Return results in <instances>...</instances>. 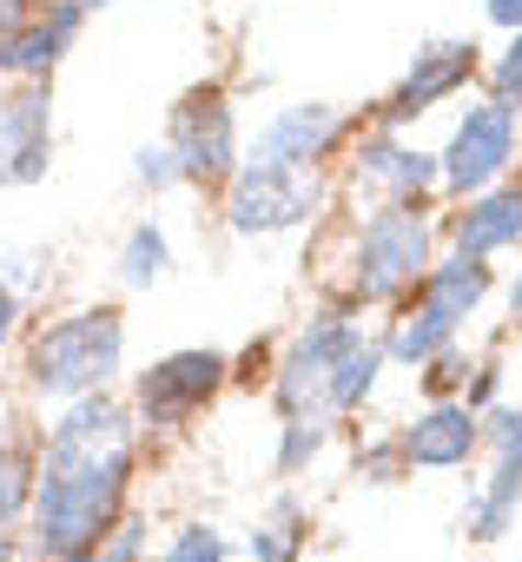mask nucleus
Returning a JSON list of instances; mask_svg holds the SVG:
<instances>
[{"mask_svg": "<svg viewBox=\"0 0 522 562\" xmlns=\"http://www.w3.org/2000/svg\"><path fill=\"white\" fill-rule=\"evenodd\" d=\"M133 483V417L126 404L80 397L60 411L41 450V490H34V549L47 562L60 555H100V542L126 516Z\"/></svg>", "mask_w": 522, "mask_h": 562, "instance_id": "f257e3e1", "label": "nucleus"}, {"mask_svg": "<svg viewBox=\"0 0 522 562\" xmlns=\"http://www.w3.org/2000/svg\"><path fill=\"white\" fill-rule=\"evenodd\" d=\"M120 351H126V325L113 305H93V312H73L60 325H47L27 351V384L34 397H60V404H80V397H100L113 378H120Z\"/></svg>", "mask_w": 522, "mask_h": 562, "instance_id": "f03ea898", "label": "nucleus"}, {"mask_svg": "<svg viewBox=\"0 0 522 562\" xmlns=\"http://www.w3.org/2000/svg\"><path fill=\"white\" fill-rule=\"evenodd\" d=\"M430 278V218L410 205H384L364 218L358 251H351V299L358 305H397L410 285L423 292Z\"/></svg>", "mask_w": 522, "mask_h": 562, "instance_id": "7ed1b4c3", "label": "nucleus"}, {"mask_svg": "<svg viewBox=\"0 0 522 562\" xmlns=\"http://www.w3.org/2000/svg\"><path fill=\"white\" fill-rule=\"evenodd\" d=\"M358 338H364V331L351 325V312H318V318L298 331V345L285 351L279 378H272L279 417H305V411H325V397H331V371L344 364V351H351Z\"/></svg>", "mask_w": 522, "mask_h": 562, "instance_id": "20e7f679", "label": "nucleus"}, {"mask_svg": "<svg viewBox=\"0 0 522 562\" xmlns=\"http://www.w3.org/2000/svg\"><path fill=\"white\" fill-rule=\"evenodd\" d=\"M231 364L218 351H172L159 358L139 384H133V404H139V424L146 430H185L218 391H225Z\"/></svg>", "mask_w": 522, "mask_h": 562, "instance_id": "39448f33", "label": "nucleus"}, {"mask_svg": "<svg viewBox=\"0 0 522 562\" xmlns=\"http://www.w3.org/2000/svg\"><path fill=\"white\" fill-rule=\"evenodd\" d=\"M166 146H172L179 179H198V186L205 179H238V126H231V106H225L218 87H198V93L179 100Z\"/></svg>", "mask_w": 522, "mask_h": 562, "instance_id": "423d86ee", "label": "nucleus"}, {"mask_svg": "<svg viewBox=\"0 0 522 562\" xmlns=\"http://www.w3.org/2000/svg\"><path fill=\"white\" fill-rule=\"evenodd\" d=\"M515 159V106L502 100H483L463 113V126L450 133V153L436 159L443 166V186L450 192H489Z\"/></svg>", "mask_w": 522, "mask_h": 562, "instance_id": "0eeeda50", "label": "nucleus"}, {"mask_svg": "<svg viewBox=\"0 0 522 562\" xmlns=\"http://www.w3.org/2000/svg\"><path fill=\"white\" fill-rule=\"evenodd\" d=\"M311 212H318V179L285 166H238L225 192L231 232H285V225H305Z\"/></svg>", "mask_w": 522, "mask_h": 562, "instance_id": "6e6552de", "label": "nucleus"}, {"mask_svg": "<svg viewBox=\"0 0 522 562\" xmlns=\"http://www.w3.org/2000/svg\"><path fill=\"white\" fill-rule=\"evenodd\" d=\"M344 120L331 106H285L272 113L265 126H258L251 139V166H285V172H311L331 146H338Z\"/></svg>", "mask_w": 522, "mask_h": 562, "instance_id": "1a4fd4ad", "label": "nucleus"}, {"mask_svg": "<svg viewBox=\"0 0 522 562\" xmlns=\"http://www.w3.org/2000/svg\"><path fill=\"white\" fill-rule=\"evenodd\" d=\"M476 74V47L469 41H436L410 60V74L397 80V93L384 100V126H404V120H423L436 100H450L463 80Z\"/></svg>", "mask_w": 522, "mask_h": 562, "instance_id": "9d476101", "label": "nucleus"}, {"mask_svg": "<svg viewBox=\"0 0 522 562\" xmlns=\"http://www.w3.org/2000/svg\"><path fill=\"white\" fill-rule=\"evenodd\" d=\"M397 443H404L410 470H463L483 450V417L463 397H450V404H430L410 430H397Z\"/></svg>", "mask_w": 522, "mask_h": 562, "instance_id": "9b49d317", "label": "nucleus"}, {"mask_svg": "<svg viewBox=\"0 0 522 562\" xmlns=\"http://www.w3.org/2000/svg\"><path fill=\"white\" fill-rule=\"evenodd\" d=\"M47 87H21L0 106V186H34L47 172Z\"/></svg>", "mask_w": 522, "mask_h": 562, "instance_id": "f8f14e48", "label": "nucleus"}, {"mask_svg": "<svg viewBox=\"0 0 522 562\" xmlns=\"http://www.w3.org/2000/svg\"><path fill=\"white\" fill-rule=\"evenodd\" d=\"M358 179H364L371 192H384L390 205H417V199L430 192V179H443V172H436L430 153H417V146L377 133V139H364V153H358Z\"/></svg>", "mask_w": 522, "mask_h": 562, "instance_id": "ddd939ff", "label": "nucleus"}, {"mask_svg": "<svg viewBox=\"0 0 522 562\" xmlns=\"http://www.w3.org/2000/svg\"><path fill=\"white\" fill-rule=\"evenodd\" d=\"M80 21H87V0H54L41 21H27L14 41H0V67H8V74H47L73 47Z\"/></svg>", "mask_w": 522, "mask_h": 562, "instance_id": "4468645a", "label": "nucleus"}, {"mask_svg": "<svg viewBox=\"0 0 522 562\" xmlns=\"http://www.w3.org/2000/svg\"><path fill=\"white\" fill-rule=\"evenodd\" d=\"M515 238H522V179L476 192V199L463 205V218H456V251H463V258H489V251H502V245H515Z\"/></svg>", "mask_w": 522, "mask_h": 562, "instance_id": "2eb2a0df", "label": "nucleus"}, {"mask_svg": "<svg viewBox=\"0 0 522 562\" xmlns=\"http://www.w3.org/2000/svg\"><path fill=\"white\" fill-rule=\"evenodd\" d=\"M456 312H443V305H430V299H417L410 312H397V325L384 331V358H397V364H430V358H443L450 345H456Z\"/></svg>", "mask_w": 522, "mask_h": 562, "instance_id": "dca6fc26", "label": "nucleus"}, {"mask_svg": "<svg viewBox=\"0 0 522 562\" xmlns=\"http://www.w3.org/2000/svg\"><path fill=\"white\" fill-rule=\"evenodd\" d=\"M515 509H522V470L496 463V470L476 483V496L463 503V536H469V542H496V536H509Z\"/></svg>", "mask_w": 522, "mask_h": 562, "instance_id": "f3484780", "label": "nucleus"}, {"mask_svg": "<svg viewBox=\"0 0 522 562\" xmlns=\"http://www.w3.org/2000/svg\"><path fill=\"white\" fill-rule=\"evenodd\" d=\"M417 299H430V305H443V312L469 318V312L489 299V265H483V258L450 251L443 265H430V278H423V292H417Z\"/></svg>", "mask_w": 522, "mask_h": 562, "instance_id": "a211bd4d", "label": "nucleus"}, {"mask_svg": "<svg viewBox=\"0 0 522 562\" xmlns=\"http://www.w3.org/2000/svg\"><path fill=\"white\" fill-rule=\"evenodd\" d=\"M377 371H384V345H377V338H358V345L344 351V364L331 371V397H325V411H331V417H351V411L371 397Z\"/></svg>", "mask_w": 522, "mask_h": 562, "instance_id": "6ab92c4d", "label": "nucleus"}, {"mask_svg": "<svg viewBox=\"0 0 522 562\" xmlns=\"http://www.w3.org/2000/svg\"><path fill=\"white\" fill-rule=\"evenodd\" d=\"M251 562H305V503L279 496L272 522L251 529Z\"/></svg>", "mask_w": 522, "mask_h": 562, "instance_id": "aec40b11", "label": "nucleus"}, {"mask_svg": "<svg viewBox=\"0 0 522 562\" xmlns=\"http://www.w3.org/2000/svg\"><path fill=\"white\" fill-rule=\"evenodd\" d=\"M331 411H305V417H285V430H279V476H298V470H311L318 463V450L331 443Z\"/></svg>", "mask_w": 522, "mask_h": 562, "instance_id": "412c9836", "label": "nucleus"}, {"mask_svg": "<svg viewBox=\"0 0 522 562\" xmlns=\"http://www.w3.org/2000/svg\"><path fill=\"white\" fill-rule=\"evenodd\" d=\"M159 271H166V232L146 218V225H133V238L120 245V278H126V285H152Z\"/></svg>", "mask_w": 522, "mask_h": 562, "instance_id": "4be33fe9", "label": "nucleus"}, {"mask_svg": "<svg viewBox=\"0 0 522 562\" xmlns=\"http://www.w3.org/2000/svg\"><path fill=\"white\" fill-rule=\"evenodd\" d=\"M21 509H34V463L0 437V529H8Z\"/></svg>", "mask_w": 522, "mask_h": 562, "instance_id": "5701e85b", "label": "nucleus"}, {"mask_svg": "<svg viewBox=\"0 0 522 562\" xmlns=\"http://www.w3.org/2000/svg\"><path fill=\"white\" fill-rule=\"evenodd\" d=\"M351 476H358V483H371V490H390V483H404V476H410V457H404V443H397V437H371V443L358 450Z\"/></svg>", "mask_w": 522, "mask_h": 562, "instance_id": "b1692460", "label": "nucleus"}, {"mask_svg": "<svg viewBox=\"0 0 522 562\" xmlns=\"http://www.w3.org/2000/svg\"><path fill=\"white\" fill-rule=\"evenodd\" d=\"M483 450L509 470H522V404H496L483 417Z\"/></svg>", "mask_w": 522, "mask_h": 562, "instance_id": "393cba45", "label": "nucleus"}, {"mask_svg": "<svg viewBox=\"0 0 522 562\" xmlns=\"http://www.w3.org/2000/svg\"><path fill=\"white\" fill-rule=\"evenodd\" d=\"M159 562H225V536H218L212 522H185V529L166 542Z\"/></svg>", "mask_w": 522, "mask_h": 562, "instance_id": "a878e982", "label": "nucleus"}, {"mask_svg": "<svg viewBox=\"0 0 522 562\" xmlns=\"http://www.w3.org/2000/svg\"><path fill=\"white\" fill-rule=\"evenodd\" d=\"M463 378H476V371H469V358L450 345L443 358H430V364H423V378H417V384L430 391V404H450V391H463Z\"/></svg>", "mask_w": 522, "mask_h": 562, "instance_id": "bb28decb", "label": "nucleus"}, {"mask_svg": "<svg viewBox=\"0 0 522 562\" xmlns=\"http://www.w3.org/2000/svg\"><path fill=\"white\" fill-rule=\"evenodd\" d=\"M93 562H146V522H139V516H120V529L100 542Z\"/></svg>", "mask_w": 522, "mask_h": 562, "instance_id": "cd10ccee", "label": "nucleus"}, {"mask_svg": "<svg viewBox=\"0 0 522 562\" xmlns=\"http://www.w3.org/2000/svg\"><path fill=\"white\" fill-rule=\"evenodd\" d=\"M489 87H496V100H502V106H515V113H522V34H515V41H509V54L489 67Z\"/></svg>", "mask_w": 522, "mask_h": 562, "instance_id": "c85d7f7f", "label": "nucleus"}, {"mask_svg": "<svg viewBox=\"0 0 522 562\" xmlns=\"http://www.w3.org/2000/svg\"><path fill=\"white\" fill-rule=\"evenodd\" d=\"M133 166H139V186H172V179H179V166H172V146H146Z\"/></svg>", "mask_w": 522, "mask_h": 562, "instance_id": "c756f323", "label": "nucleus"}, {"mask_svg": "<svg viewBox=\"0 0 522 562\" xmlns=\"http://www.w3.org/2000/svg\"><path fill=\"white\" fill-rule=\"evenodd\" d=\"M34 21V0H0V41H14Z\"/></svg>", "mask_w": 522, "mask_h": 562, "instance_id": "7c9ffc66", "label": "nucleus"}, {"mask_svg": "<svg viewBox=\"0 0 522 562\" xmlns=\"http://www.w3.org/2000/svg\"><path fill=\"white\" fill-rule=\"evenodd\" d=\"M489 21L509 27V34H522V0H489Z\"/></svg>", "mask_w": 522, "mask_h": 562, "instance_id": "2f4dec72", "label": "nucleus"}, {"mask_svg": "<svg viewBox=\"0 0 522 562\" xmlns=\"http://www.w3.org/2000/svg\"><path fill=\"white\" fill-rule=\"evenodd\" d=\"M14 318H21V299H14L8 285H0V345H8V338H14Z\"/></svg>", "mask_w": 522, "mask_h": 562, "instance_id": "473e14b6", "label": "nucleus"}, {"mask_svg": "<svg viewBox=\"0 0 522 562\" xmlns=\"http://www.w3.org/2000/svg\"><path fill=\"white\" fill-rule=\"evenodd\" d=\"M0 562H21V542H14V529H0Z\"/></svg>", "mask_w": 522, "mask_h": 562, "instance_id": "72a5a7b5", "label": "nucleus"}, {"mask_svg": "<svg viewBox=\"0 0 522 562\" xmlns=\"http://www.w3.org/2000/svg\"><path fill=\"white\" fill-rule=\"evenodd\" d=\"M509 312L522 318V278H515V285H509Z\"/></svg>", "mask_w": 522, "mask_h": 562, "instance_id": "f704fd0d", "label": "nucleus"}, {"mask_svg": "<svg viewBox=\"0 0 522 562\" xmlns=\"http://www.w3.org/2000/svg\"><path fill=\"white\" fill-rule=\"evenodd\" d=\"M60 562H93V555H60Z\"/></svg>", "mask_w": 522, "mask_h": 562, "instance_id": "c9c22d12", "label": "nucleus"}]
</instances>
